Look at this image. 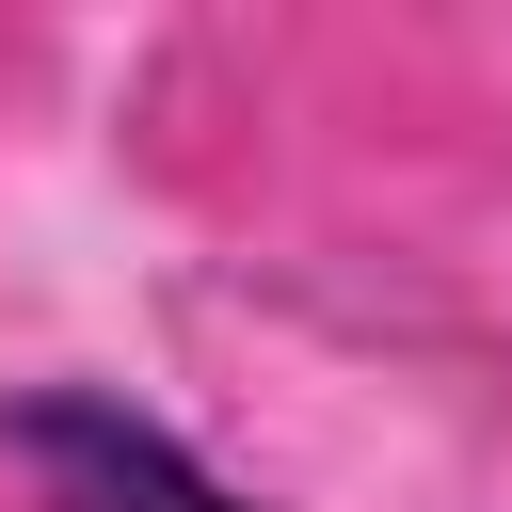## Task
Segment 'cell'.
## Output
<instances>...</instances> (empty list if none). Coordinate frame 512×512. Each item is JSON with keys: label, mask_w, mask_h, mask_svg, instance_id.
<instances>
[{"label": "cell", "mask_w": 512, "mask_h": 512, "mask_svg": "<svg viewBox=\"0 0 512 512\" xmlns=\"http://www.w3.org/2000/svg\"><path fill=\"white\" fill-rule=\"evenodd\" d=\"M0 464L32 480V512H256L176 416L112 400V384H32L0 400Z\"/></svg>", "instance_id": "cell-1"}]
</instances>
